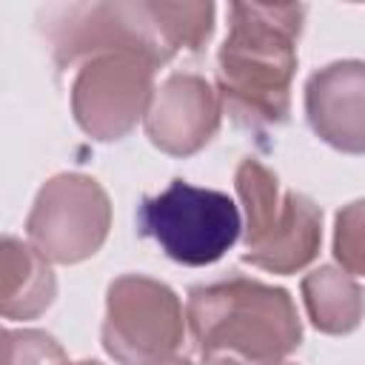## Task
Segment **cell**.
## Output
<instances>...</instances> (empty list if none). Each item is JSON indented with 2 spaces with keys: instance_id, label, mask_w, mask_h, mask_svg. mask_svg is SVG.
Returning <instances> with one entry per match:
<instances>
[{
  "instance_id": "1",
  "label": "cell",
  "mask_w": 365,
  "mask_h": 365,
  "mask_svg": "<svg viewBox=\"0 0 365 365\" xmlns=\"http://www.w3.org/2000/svg\"><path fill=\"white\" fill-rule=\"evenodd\" d=\"M305 6L231 3L228 34L217 54V97L237 125L271 128L291 111L297 37Z\"/></svg>"
},
{
  "instance_id": "2",
  "label": "cell",
  "mask_w": 365,
  "mask_h": 365,
  "mask_svg": "<svg viewBox=\"0 0 365 365\" xmlns=\"http://www.w3.org/2000/svg\"><path fill=\"white\" fill-rule=\"evenodd\" d=\"M185 322L200 356L231 354L248 362H285L302 342V322L288 291L248 277L194 285Z\"/></svg>"
},
{
  "instance_id": "3",
  "label": "cell",
  "mask_w": 365,
  "mask_h": 365,
  "mask_svg": "<svg viewBox=\"0 0 365 365\" xmlns=\"http://www.w3.org/2000/svg\"><path fill=\"white\" fill-rule=\"evenodd\" d=\"M234 185L245 211L242 259L271 274L305 268L322 242V208L299 191H279L277 174L251 157L237 165Z\"/></svg>"
},
{
  "instance_id": "4",
  "label": "cell",
  "mask_w": 365,
  "mask_h": 365,
  "mask_svg": "<svg viewBox=\"0 0 365 365\" xmlns=\"http://www.w3.org/2000/svg\"><path fill=\"white\" fill-rule=\"evenodd\" d=\"M137 228L168 259L200 268L217 262L240 240L242 217L225 191L171 180L160 194L140 202Z\"/></svg>"
},
{
  "instance_id": "5",
  "label": "cell",
  "mask_w": 365,
  "mask_h": 365,
  "mask_svg": "<svg viewBox=\"0 0 365 365\" xmlns=\"http://www.w3.org/2000/svg\"><path fill=\"white\" fill-rule=\"evenodd\" d=\"M43 34L60 68L100 54H140L154 66H165L174 57L157 3L60 6L46 14Z\"/></svg>"
},
{
  "instance_id": "6",
  "label": "cell",
  "mask_w": 365,
  "mask_h": 365,
  "mask_svg": "<svg viewBox=\"0 0 365 365\" xmlns=\"http://www.w3.org/2000/svg\"><path fill=\"white\" fill-rule=\"evenodd\" d=\"M185 336L180 297L160 279L123 274L108 285L103 348L120 365H163Z\"/></svg>"
},
{
  "instance_id": "7",
  "label": "cell",
  "mask_w": 365,
  "mask_h": 365,
  "mask_svg": "<svg viewBox=\"0 0 365 365\" xmlns=\"http://www.w3.org/2000/svg\"><path fill=\"white\" fill-rule=\"evenodd\" d=\"M111 228V200L88 174L51 177L26 220L29 242L48 262H83L94 257Z\"/></svg>"
},
{
  "instance_id": "8",
  "label": "cell",
  "mask_w": 365,
  "mask_h": 365,
  "mask_svg": "<svg viewBox=\"0 0 365 365\" xmlns=\"http://www.w3.org/2000/svg\"><path fill=\"white\" fill-rule=\"evenodd\" d=\"M154 63L140 54H100L80 63L71 83L77 125L94 140H120L145 114L154 94Z\"/></svg>"
},
{
  "instance_id": "9",
  "label": "cell",
  "mask_w": 365,
  "mask_h": 365,
  "mask_svg": "<svg viewBox=\"0 0 365 365\" xmlns=\"http://www.w3.org/2000/svg\"><path fill=\"white\" fill-rule=\"evenodd\" d=\"M222 106L214 86L200 74H171L154 88L148 108L143 114L148 140L171 154H197L220 128Z\"/></svg>"
},
{
  "instance_id": "10",
  "label": "cell",
  "mask_w": 365,
  "mask_h": 365,
  "mask_svg": "<svg viewBox=\"0 0 365 365\" xmlns=\"http://www.w3.org/2000/svg\"><path fill=\"white\" fill-rule=\"evenodd\" d=\"M305 114L328 145L345 154L365 148V66L359 60L331 63L308 77Z\"/></svg>"
},
{
  "instance_id": "11",
  "label": "cell",
  "mask_w": 365,
  "mask_h": 365,
  "mask_svg": "<svg viewBox=\"0 0 365 365\" xmlns=\"http://www.w3.org/2000/svg\"><path fill=\"white\" fill-rule=\"evenodd\" d=\"M57 297L51 262L20 237L0 234V317L34 319Z\"/></svg>"
},
{
  "instance_id": "12",
  "label": "cell",
  "mask_w": 365,
  "mask_h": 365,
  "mask_svg": "<svg viewBox=\"0 0 365 365\" xmlns=\"http://www.w3.org/2000/svg\"><path fill=\"white\" fill-rule=\"evenodd\" d=\"M308 319L325 334H351L362 319L359 279L336 265H322L302 279Z\"/></svg>"
},
{
  "instance_id": "13",
  "label": "cell",
  "mask_w": 365,
  "mask_h": 365,
  "mask_svg": "<svg viewBox=\"0 0 365 365\" xmlns=\"http://www.w3.org/2000/svg\"><path fill=\"white\" fill-rule=\"evenodd\" d=\"M163 31L177 51H200L214 31V3H157Z\"/></svg>"
},
{
  "instance_id": "14",
  "label": "cell",
  "mask_w": 365,
  "mask_h": 365,
  "mask_svg": "<svg viewBox=\"0 0 365 365\" xmlns=\"http://www.w3.org/2000/svg\"><path fill=\"white\" fill-rule=\"evenodd\" d=\"M66 359L57 339L37 328H0V365H60Z\"/></svg>"
},
{
  "instance_id": "15",
  "label": "cell",
  "mask_w": 365,
  "mask_h": 365,
  "mask_svg": "<svg viewBox=\"0 0 365 365\" xmlns=\"http://www.w3.org/2000/svg\"><path fill=\"white\" fill-rule=\"evenodd\" d=\"M334 254L342 262V271L359 277L365 268V251H362V202H351L336 214V231H334Z\"/></svg>"
},
{
  "instance_id": "16",
  "label": "cell",
  "mask_w": 365,
  "mask_h": 365,
  "mask_svg": "<svg viewBox=\"0 0 365 365\" xmlns=\"http://www.w3.org/2000/svg\"><path fill=\"white\" fill-rule=\"evenodd\" d=\"M60 365H103V362H94V359H83V362H68V359H63Z\"/></svg>"
},
{
  "instance_id": "17",
  "label": "cell",
  "mask_w": 365,
  "mask_h": 365,
  "mask_svg": "<svg viewBox=\"0 0 365 365\" xmlns=\"http://www.w3.org/2000/svg\"><path fill=\"white\" fill-rule=\"evenodd\" d=\"M163 365H194V362H191V359H177V356H174V359H168V362H163Z\"/></svg>"
},
{
  "instance_id": "18",
  "label": "cell",
  "mask_w": 365,
  "mask_h": 365,
  "mask_svg": "<svg viewBox=\"0 0 365 365\" xmlns=\"http://www.w3.org/2000/svg\"><path fill=\"white\" fill-rule=\"evenodd\" d=\"M285 365H291V362H285Z\"/></svg>"
}]
</instances>
